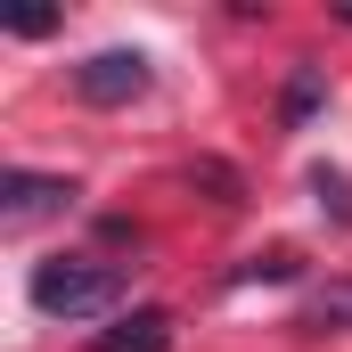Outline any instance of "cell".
<instances>
[{
  "mask_svg": "<svg viewBox=\"0 0 352 352\" xmlns=\"http://www.w3.org/2000/svg\"><path fill=\"white\" fill-rule=\"evenodd\" d=\"M148 82H156V66H148L140 50H98V58L74 66V98H82V107H131Z\"/></svg>",
  "mask_w": 352,
  "mask_h": 352,
  "instance_id": "7a4b0ae2",
  "label": "cell"
},
{
  "mask_svg": "<svg viewBox=\"0 0 352 352\" xmlns=\"http://www.w3.org/2000/svg\"><path fill=\"white\" fill-rule=\"evenodd\" d=\"M311 197H320V213H328V221H352V180L336 173V164H320V173H311Z\"/></svg>",
  "mask_w": 352,
  "mask_h": 352,
  "instance_id": "ba28073f",
  "label": "cell"
},
{
  "mask_svg": "<svg viewBox=\"0 0 352 352\" xmlns=\"http://www.w3.org/2000/svg\"><path fill=\"white\" fill-rule=\"evenodd\" d=\"M66 205H74L66 173H0V230H33V221H50Z\"/></svg>",
  "mask_w": 352,
  "mask_h": 352,
  "instance_id": "3957f363",
  "label": "cell"
},
{
  "mask_svg": "<svg viewBox=\"0 0 352 352\" xmlns=\"http://www.w3.org/2000/svg\"><path fill=\"white\" fill-rule=\"evenodd\" d=\"M25 295H33L41 320H98V311L123 303V270L90 263V254H50V263H33Z\"/></svg>",
  "mask_w": 352,
  "mask_h": 352,
  "instance_id": "6da1fadb",
  "label": "cell"
},
{
  "mask_svg": "<svg viewBox=\"0 0 352 352\" xmlns=\"http://www.w3.org/2000/svg\"><path fill=\"white\" fill-rule=\"evenodd\" d=\"M164 344H173V311H156V303H140L107 336H90V352H164Z\"/></svg>",
  "mask_w": 352,
  "mask_h": 352,
  "instance_id": "277c9868",
  "label": "cell"
},
{
  "mask_svg": "<svg viewBox=\"0 0 352 352\" xmlns=\"http://www.w3.org/2000/svg\"><path fill=\"white\" fill-rule=\"evenodd\" d=\"M8 33H16V41H41V33H58V8H25V16H8Z\"/></svg>",
  "mask_w": 352,
  "mask_h": 352,
  "instance_id": "30bf717a",
  "label": "cell"
},
{
  "mask_svg": "<svg viewBox=\"0 0 352 352\" xmlns=\"http://www.w3.org/2000/svg\"><path fill=\"white\" fill-rule=\"evenodd\" d=\"M287 278H303V254H246V263L230 270V287H287Z\"/></svg>",
  "mask_w": 352,
  "mask_h": 352,
  "instance_id": "5b68a950",
  "label": "cell"
},
{
  "mask_svg": "<svg viewBox=\"0 0 352 352\" xmlns=\"http://www.w3.org/2000/svg\"><path fill=\"white\" fill-rule=\"evenodd\" d=\"M188 188H213V205H246V180L230 173V164H213V156L188 164Z\"/></svg>",
  "mask_w": 352,
  "mask_h": 352,
  "instance_id": "8992f818",
  "label": "cell"
},
{
  "mask_svg": "<svg viewBox=\"0 0 352 352\" xmlns=\"http://www.w3.org/2000/svg\"><path fill=\"white\" fill-rule=\"evenodd\" d=\"M303 328H352V278H344V287H328V295L303 311Z\"/></svg>",
  "mask_w": 352,
  "mask_h": 352,
  "instance_id": "9c48e42d",
  "label": "cell"
},
{
  "mask_svg": "<svg viewBox=\"0 0 352 352\" xmlns=\"http://www.w3.org/2000/svg\"><path fill=\"white\" fill-rule=\"evenodd\" d=\"M320 66H303V74H295V82H287V98H278V115H287V131H295V123H311V107H320Z\"/></svg>",
  "mask_w": 352,
  "mask_h": 352,
  "instance_id": "52a82bcc",
  "label": "cell"
}]
</instances>
